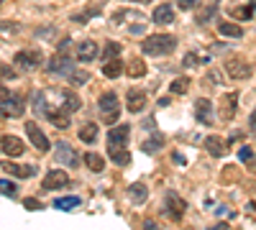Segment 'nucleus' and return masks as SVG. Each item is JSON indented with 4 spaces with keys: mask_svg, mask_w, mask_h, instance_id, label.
Instances as JSON below:
<instances>
[{
    "mask_svg": "<svg viewBox=\"0 0 256 230\" xmlns=\"http://www.w3.org/2000/svg\"><path fill=\"white\" fill-rule=\"evenodd\" d=\"M128 136H131V125H116V128L108 131V156L118 166H126L128 161H131V154H128V149H126Z\"/></svg>",
    "mask_w": 256,
    "mask_h": 230,
    "instance_id": "f257e3e1",
    "label": "nucleus"
},
{
    "mask_svg": "<svg viewBox=\"0 0 256 230\" xmlns=\"http://www.w3.org/2000/svg\"><path fill=\"white\" fill-rule=\"evenodd\" d=\"M144 54L148 56H166L177 49V38L172 33H154V36H146L144 44H141Z\"/></svg>",
    "mask_w": 256,
    "mask_h": 230,
    "instance_id": "f03ea898",
    "label": "nucleus"
},
{
    "mask_svg": "<svg viewBox=\"0 0 256 230\" xmlns=\"http://www.w3.org/2000/svg\"><path fill=\"white\" fill-rule=\"evenodd\" d=\"M98 108H100L102 120H105V123H110V125H113V123L118 120V115H120V102H118L116 92H105V95H100Z\"/></svg>",
    "mask_w": 256,
    "mask_h": 230,
    "instance_id": "7ed1b4c3",
    "label": "nucleus"
},
{
    "mask_svg": "<svg viewBox=\"0 0 256 230\" xmlns=\"http://www.w3.org/2000/svg\"><path fill=\"white\" fill-rule=\"evenodd\" d=\"M72 69H74V61H72V56H70L67 51L54 54V56L49 59V64H46V72H49V74H70Z\"/></svg>",
    "mask_w": 256,
    "mask_h": 230,
    "instance_id": "20e7f679",
    "label": "nucleus"
},
{
    "mask_svg": "<svg viewBox=\"0 0 256 230\" xmlns=\"http://www.w3.org/2000/svg\"><path fill=\"white\" fill-rule=\"evenodd\" d=\"M54 149H56V151H54V159H56V161H62L64 166H72V169H77V166H80V154L72 149L67 141H59Z\"/></svg>",
    "mask_w": 256,
    "mask_h": 230,
    "instance_id": "39448f33",
    "label": "nucleus"
},
{
    "mask_svg": "<svg viewBox=\"0 0 256 230\" xmlns=\"http://www.w3.org/2000/svg\"><path fill=\"white\" fill-rule=\"evenodd\" d=\"M41 51L38 49H20L18 54H16V59H13V64L18 67V69H31V67H38L41 64Z\"/></svg>",
    "mask_w": 256,
    "mask_h": 230,
    "instance_id": "423d86ee",
    "label": "nucleus"
},
{
    "mask_svg": "<svg viewBox=\"0 0 256 230\" xmlns=\"http://www.w3.org/2000/svg\"><path fill=\"white\" fill-rule=\"evenodd\" d=\"M226 72H228L230 79H248L254 74L251 64H248V61H244V59H228L226 61Z\"/></svg>",
    "mask_w": 256,
    "mask_h": 230,
    "instance_id": "0eeeda50",
    "label": "nucleus"
},
{
    "mask_svg": "<svg viewBox=\"0 0 256 230\" xmlns=\"http://www.w3.org/2000/svg\"><path fill=\"white\" fill-rule=\"evenodd\" d=\"M26 133H28V138H31V143H34V149L36 151H41V154H46L49 151V138H46V133L38 128L36 123H26Z\"/></svg>",
    "mask_w": 256,
    "mask_h": 230,
    "instance_id": "6e6552de",
    "label": "nucleus"
},
{
    "mask_svg": "<svg viewBox=\"0 0 256 230\" xmlns=\"http://www.w3.org/2000/svg\"><path fill=\"white\" fill-rule=\"evenodd\" d=\"M41 187L44 190H64V187H70V174L67 172H62V169H54L44 177V182H41Z\"/></svg>",
    "mask_w": 256,
    "mask_h": 230,
    "instance_id": "1a4fd4ad",
    "label": "nucleus"
},
{
    "mask_svg": "<svg viewBox=\"0 0 256 230\" xmlns=\"http://www.w3.org/2000/svg\"><path fill=\"white\" fill-rule=\"evenodd\" d=\"M0 110H3V115H10V118H20L26 110V100L20 95H10L8 100L0 102Z\"/></svg>",
    "mask_w": 256,
    "mask_h": 230,
    "instance_id": "9d476101",
    "label": "nucleus"
},
{
    "mask_svg": "<svg viewBox=\"0 0 256 230\" xmlns=\"http://www.w3.org/2000/svg\"><path fill=\"white\" fill-rule=\"evenodd\" d=\"M0 151H3L6 156H10V159H18L20 154L26 151V146H24V141L16 138V136H3V138H0Z\"/></svg>",
    "mask_w": 256,
    "mask_h": 230,
    "instance_id": "9b49d317",
    "label": "nucleus"
},
{
    "mask_svg": "<svg viewBox=\"0 0 256 230\" xmlns=\"http://www.w3.org/2000/svg\"><path fill=\"white\" fill-rule=\"evenodd\" d=\"M98 54H100V49H98V44L95 41H82V44L77 46V61H82V64H88V61H92V59H98Z\"/></svg>",
    "mask_w": 256,
    "mask_h": 230,
    "instance_id": "f8f14e48",
    "label": "nucleus"
},
{
    "mask_svg": "<svg viewBox=\"0 0 256 230\" xmlns=\"http://www.w3.org/2000/svg\"><path fill=\"white\" fill-rule=\"evenodd\" d=\"M184 207H187V205H184L177 195H169V197H166V205H164V213H166L169 218H172V220H182Z\"/></svg>",
    "mask_w": 256,
    "mask_h": 230,
    "instance_id": "ddd939ff",
    "label": "nucleus"
},
{
    "mask_svg": "<svg viewBox=\"0 0 256 230\" xmlns=\"http://www.w3.org/2000/svg\"><path fill=\"white\" fill-rule=\"evenodd\" d=\"M0 169L8 172L10 177H18V179L34 177V174H36V166H18V164H13V161H3V164H0Z\"/></svg>",
    "mask_w": 256,
    "mask_h": 230,
    "instance_id": "4468645a",
    "label": "nucleus"
},
{
    "mask_svg": "<svg viewBox=\"0 0 256 230\" xmlns=\"http://www.w3.org/2000/svg\"><path fill=\"white\" fill-rule=\"evenodd\" d=\"M195 118H198L200 123H205V125L212 123V102H210V100L200 97V100L195 102Z\"/></svg>",
    "mask_w": 256,
    "mask_h": 230,
    "instance_id": "2eb2a0df",
    "label": "nucleus"
},
{
    "mask_svg": "<svg viewBox=\"0 0 256 230\" xmlns=\"http://www.w3.org/2000/svg\"><path fill=\"white\" fill-rule=\"evenodd\" d=\"M126 102H128V110L131 113H141L146 108V92L144 90H128Z\"/></svg>",
    "mask_w": 256,
    "mask_h": 230,
    "instance_id": "dca6fc26",
    "label": "nucleus"
},
{
    "mask_svg": "<svg viewBox=\"0 0 256 230\" xmlns=\"http://www.w3.org/2000/svg\"><path fill=\"white\" fill-rule=\"evenodd\" d=\"M205 149H208L210 156H226L228 154V143L223 138H218V136H208L205 138Z\"/></svg>",
    "mask_w": 256,
    "mask_h": 230,
    "instance_id": "f3484780",
    "label": "nucleus"
},
{
    "mask_svg": "<svg viewBox=\"0 0 256 230\" xmlns=\"http://www.w3.org/2000/svg\"><path fill=\"white\" fill-rule=\"evenodd\" d=\"M80 105H82V100H80L77 92H72V90H62V110H67V113L72 115V113L80 110Z\"/></svg>",
    "mask_w": 256,
    "mask_h": 230,
    "instance_id": "a211bd4d",
    "label": "nucleus"
},
{
    "mask_svg": "<svg viewBox=\"0 0 256 230\" xmlns=\"http://www.w3.org/2000/svg\"><path fill=\"white\" fill-rule=\"evenodd\" d=\"M152 20H154V23H159V26L172 23V20H174V8H172V5H159V8H154Z\"/></svg>",
    "mask_w": 256,
    "mask_h": 230,
    "instance_id": "6ab92c4d",
    "label": "nucleus"
},
{
    "mask_svg": "<svg viewBox=\"0 0 256 230\" xmlns=\"http://www.w3.org/2000/svg\"><path fill=\"white\" fill-rule=\"evenodd\" d=\"M128 197H131V202H134V205H144V202L148 200V192H146V184H141V182L131 184V187H128Z\"/></svg>",
    "mask_w": 256,
    "mask_h": 230,
    "instance_id": "aec40b11",
    "label": "nucleus"
},
{
    "mask_svg": "<svg viewBox=\"0 0 256 230\" xmlns=\"http://www.w3.org/2000/svg\"><path fill=\"white\" fill-rule=\"evenodd\" d=\"M102 74L108 77V79H118L123 74V61L120 59H108L102 64Z\"/></svg>",
    "mask_w": 256,
    "mask_h": 230,
    "instance_id": "412c9836",
    "label": "nucleus"
},
{
    "mask_svg": "<svg viewBox=\"0 0 256 230\" xmlns=\"http://www.w3.org/2000/svg\"><path fill=\"white\" fill-rule=\"evenodd\" d=\"M46 118L52 120V125H56V128H67L72 115H70L67 110H62V108H54L52 113H46Z\"/></svg>",
    "mask_w": 256,
    "mask_h": 230,
    "instance_id": "4be33fe9",
    "label": "nucleus"
},
{
    "mask_svg": "<svg viewBox=\"0 0 256 230\" xmlns=\"http://www.w3.org/2000/svg\"><path fill=\"white\" fill-rule=\"evenodd\" d=\"M31 105H34V113H36V115H46V113H49V105H46V95L41 92V90H36V92L31 95Z\"/></svg>",
    "mask_w": 256,
    "mask_h": 230,
    "instance_id": "5701e85b",
    "label": "nucleus"
},
{
    "mask_svg": "<svg viewBox=\"0 0 256 230\" xmlns=\"http://www.w3.org/2000/svg\"><path fill=\"white\" fill-rule=\"evenodd\" d=\"M236 105H238V95H236V92L223 95V118H226V120L233 118V110H236Z\"/></svg>",
    "mask_w": 256,
    "mask_h": 230,
    "instance_id": "b1692460",
    "label": "nucleus"
},
{
    "mask_svg": "<svg viewBox=\"0 0 256 230\" xmlns=\"http://www.w3.org/2000/svg\"><path fill=\"white\" fill-rule=\"evenodd\" d=\"M95 138H98V125L95 123H84L80 128V141L82 143H95Z\"/></svg>",
    "mask_w": 256,
    "mask_h": 230,
    "instance_id": "393cba45",
    "label": "nucleus"
},
{
    "mask_svg": "<svg viewBox=\"0 0 256 230\" xmlns=\"http://www.w3.org/2000/svg\"><path fill=\"white\" fill-rule=\"evenodd\" d=\"M84 164H88V166H90V172H95V174H100V172L105 169L102 156H100V154H95V151H88V156H84Z\"/></svg>",
    "mask_w": 256,
    "mask_h": 230,
    "instance_id": "a878e982",
    "label": "nucleus"
},
{
    "mask_svg": "<svg viewBox=\"0 0 256 230\" xmlns=\"http://www.w3.org/2000/svg\"><path fill=\"white\" fill-rule=\"evenodd\" d=\"M67 79L72 82V87H80V85H84V82L90 79V72H88V69H72V72L67 74Z\"/></svg>",
    "mask_w": 256,
    "mask_h": 230,
    "instance_id": "bb28decb",
    "label": "nucleus"
},
{
    "mask_svg": "<svg viewBox=\"0 0 256 230\" xmlns=\"http://www.w3.org/2000/svg\"><path fill=\"white\" fill-rule=\"evenodd\" d=\"M216 13H218V3H210V5H205V8H202V10L195 15V20H198L200 26H205L208 20H210L212 15H216Z\"/></svg>",
    "mask_w": 256,
    "mask_h": 230,
    "instance_id": "cd10ccee",
    "label": "nucleus"
},
{
    "mask_svg": "<svg viewBox=\"0 0 256 230\" xmlns=\"http://www.w3.org/2000/svg\"><path fill=\"white\" fill-rule=\"evenodd\" d=\"M128 74H131V77H144L146 74V64H144V59H131V61H128V69H126Z\"/></svg>",
    "mask_w": 256,
    "mask_h": 230,
    "instance_id": "c85d7f7f",
    "label": "nucleus"
},
{
    "mask_svg": "<svg viewBox=\"0 0 256 230\" xmlns=\"http://www.w3.org/2000/svg\"><path fill=\"white\" fill-rule=\"evenodd\" d=\"M218 31H220L223 36H230V38H241V36H244V28H238L236 23H228V20L218 26Z\"/></svg>",
    "mask_w": 256,
    "mask_h": 230,
    "instance_id": "c756f323",
    "label": "nucleus"
},
{
    "mask_svg": "<svg viewBox=\"0 0 256 230\" xmlns=\"http://www.w3.org/2000/svg\"><path fill=\"white\" fill-rule=\"evenodd\" d=\"M169 90H172L174 95H184L190 90V77H177L172 85H169Z\"/></svg>",
    "mask_w": 256,
    "mask_h": 230,
    "instance_id": "7c9ffc66",
    "label": "nucleus"
},
{
    "mask_svg": "<svg viewBox=\"0 0 256 230\" xmlns=\"http://www.w3.org/2000/svg\"><path fill=\"white\" fill-rule=\"evenodd\" d=\"M77 205H80V197H59V200H54L56 210H72V207H77Z\"/></svg>",
    "mask_w": 256,
    "mask_h": 230,
    "instance_id": "2f4dec72",
    "label": "nucleus"
},
{
    "mask_svg": "<svg viewBox=\"0 0 256 230\" xmlns=\"http://www.w3.org/2000/svg\"><path fill=\"white\" fill-rule=\"evenodd\" d=\"M164 146V138L162 136H156V138H148V141H144L141 143V151H146V154H154L156 149H162Z\"/></svg>",
    "mask_w": 256,
    "mask_h": 230,
    "instance_id": "473e14b6",
    "label": "nucleus"
},
{
    "mask_svg": "<svg viewBox=\"0 0 256 230\" xmlns=\"http://www.w3.org/2000/svg\"><path fill=\"white\" fill-rule=\"evenodd\" d=\"M230 15L238 20H248L254 15V10H251V5H238V8H230Z\"/></svg>",
    "mask_w": 256,
    "mask_h": 230,
    "instance_id": "72a5a7b5",
    "label": "nucleus"
},
{
    "mask_svg": "<svg viewBox=\"0 0 256 230\" xmlns=\"http://www.w3.org/2000/svg\"><path fill=\"white\" fill-rule=\"evenodd\" d=\"M118 54H120V44H118V41H108L105 49H102V56L105 59H116Z\"/></svg>",
    "mask_w": 256,
    "mask_h": 230,
    "instance_id": "f704fd0d",
    "label": "nucleus"
},
{
    "mask_svg": "<svg viewBox=\"0 0 256 230\" xmlns=\"http://www.w3.org/2000/svg\"><path fill=\"white\" fill-rule=\"evenodd\" d=\"M0 192L8 195V197H13L18 190H16V184H13V182H8V179H0Z\"/></svg>",
    "mask_w": 256,
    "mask_h": 230,
    "instance_id": "c9c22d12",
    "label": "nucleus"
},
{
    "mask_svg": "<svg viewBox=\"0 0 256 230\" xmlns=\"http://www.w3.org/2000/svg\"><path fill=\"white\" fill-rule=\"evenodd\" d=\"M98 13H100V8H98V5H95V8L90 5V8L84 10V13H77V15H74V20H80V23H84V20H88L90 15H98Z\"/></svg>",
    "mask_w": 256,
    "mask_h": 230,
    "instance_id": "e433bc0d",
    "label": "nucleus"
},
{
    "mask_svg": "<svg viewBox=\"0 0 256 230\" xmlns=\"http://www.w3.org/2000/svg\"><path fill=\"white\" fill-rule=\"evenodd\" d=\"M200 61H202V59H200L198 54H187V56L182 59V64H184L187 69H192V67H198V64H200Z\"/></svg>",
    "mask_w": 256,
    "mask_h": 230,
    "instance_id": "4c0bfd02",
    "label": "nucleus"
},
{
    "mask_svg": "<svg viewBox=\"0 0 256 230\" xmlns=\"http://www.w3.org/2000/svg\"><path fill=\"white\" fill-rule=\"evenodd\" d=\"M198 5H200V0H177V8H182V10H192Z\"/></svg>",
    "mask_w": 256,
    "mask_h": 230,
    "instance_id": "58836bf2",
    "label": "nucleus"
},
{
    "mask_svg": "<svg viewBox=\"0 0 256 230\" xmlns=\"http://www.w3.org/2000/svg\"><path fill=\"white\" fill-rule=\"evenodd\" d=\"M16 77V72L10 69V67H6V64H0V79H13Z\"/></svg>",
    "mask_w": 256,
    "mask_h": 230,
    "instance_id": "ea45409f",
    "label": "nucleus"
},
{
    "mask_svg": "<svg viewBox=\"0 0 256 230\" xmlns=\"http://www.w3.org/2000/svg\"><path fill=\"white\" fill-rule=\"evenodd\" d=\"M24 205H26V207H28V210H41V207H44V205H41V202H38V200H31V197H28V200H26V202H24Z\"/></svg>",
    "mask_w": 256,
    "mask_h": 230,
    "instance_id": "a19ab883",
    "label": "nucleus"
},
{
    "mask_svg": "<svg viewBox=\"0 0 256 230\" xmlns=\"http://www.w3.org/2000/svg\"><path fill=\"white\" fill-rule=\"evenodd\" d=\"M126 31H128V33H131V36H138V33H144V26H141V23H136V26L131 23V26H128Z\"/></svg>",
    "mask_w": 256,
    "mask_h": 230,
    "instance_id": "79ce46f5",
    "label": "nucleus"
},
{
    "mask_svg": "<svg viewBox=\"0 0 256 230\" xmlns=\"http://www.w3.org/2000/svg\"><path fill=\"white\" fill-rule=\"evenodd\" d=\"M238 156H241V161H248V159L254 156V151H251V149H241V154H238Z\"/></svg>",
    "mask_w": 256,
    "mask_h": 230,
    "instance_id": "37998d69",
    "label": "nucleus"
},
{
    "mask_svg": "<svg viewBox=\"0 0 256 230\" xmlns=\"http://www.w3.org/2000/svg\"><path fill=\"white\" fill-rule=\"evenodd\" d=\"M0 31H18V23H0Z\"/></svg>",
    "mask_w": 256,
    "mask_h": 230,
    "instance_id": "c03bdc74",
    "label": "nucleus"
},
{
    "mask_svg": "<svg viewBox=\"0 0 256 230\" xmlns=\"http://www.w3.org/2000/svg\"><path fill=\"white\" fill-rule=\"evenodd\" d=\"M10 97V90H6V87H0V102H3V100H8Z\"/></svg>",
    "mask_w": 256,
    "mask_h": 230,
    "instance_id": "a18cd8bd",
    "label": "nucleus"
},
{
    "mask_svg": "<svg viewBox=\"0 0 256 230\" xmlns=\"http://www.w3.org/2000/svg\"><path fill=\"white\" fill-rule=\"evenodd\" d=\"M210 230H228V223H218V225H212Z\"/></svg>",
    "mask_w": 256,
    "mask_h": 230,
    "instance_id": "49530a36",
    "label": "nucleus"
},
{
    "mask_svg": "<svg viewBox=\"0 0 256 230\" xmlns=\"http://www.w3.org/2000/svg\"><path fill=\"white\" fill-rule=\"evenodd\" d=\"M144 230H156V225H154L152 220H146V223H144Z\"/></svg>",
    "mask_w": 256,
    "mask_h": 230,
    "instance_id": "de8ad7c7",
    "label": "nucleus"
},
{
    "mask_svg": "<svg viewBox=\"0 0 256 230\" xmlns=\"http://www.w3.org/2000/svg\"><path fill=\"white\" fill-rule=\"evenodd\" d=\"M251 125H254V128H256V110L251 113Z\"/></svg>",
    "mask_w": 256,
    "mask_h": 230,
    "instance_id": "09e8293b",
    "label": "nucleus"
},
{
    "mask_svg": "<svg viewBox=\"0 0 256 230\" xmlns=\"http://www.w3.org/2000/svg\"><path fill=\"white\" fill-rule=\"evenodd\" d=\"M251 8H256V0H251Z\"/></svg>",
    "mask_w": 256,
    "mask_h": 230,
    "instance_id": "8fccbe9b",
    "label": "nucleus"
},
{
    "mask_svg": "<svg viewBox=\"0 0 256 230\" xmlns=\"http://www.w3.org/2000/svg\"><path fill=\"white\" fill-rule=\"evenodd\" d=\"M3 3H6V0H0V5H3Z\"/></svg>",
    "mask_w": 256,
    "mask_h": 230,
    "instance_id": "3c124183",
    "label": "nucleus"
}]
</instances>
